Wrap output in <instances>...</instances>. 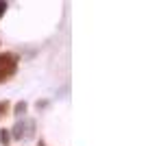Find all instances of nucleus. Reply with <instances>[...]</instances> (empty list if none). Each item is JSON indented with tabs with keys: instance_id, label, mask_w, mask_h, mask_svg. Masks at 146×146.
Instances as JSON below:
<instances>
[{
	"instance_id": "nucleus-1",
	"label": "nucleus",
	"mask_w": 146,
	"mask_h": 146,
	"mask_svg": "<svg viewBox=\"0 0 146 146\" xmlns=\"http://www.w3.org/2000/svg\"><path fill=\"white\" fill-rule=\"evenodd\" d=\"M18 72V55L13 52H0V83L9 81Z\"/></svg>"
},
{
	"instance_id": "nucleus-6",
	"label": "nucleus",
	"mask_w": 146,
	"mask_h": 146,
	"mask_svg": "<svg viewBox=\"0 0 146 146\" xmlns=\"http://www.w3.org/2000/svg\"><path fill=\"white\" fill-rule=\"evenodd\" d=\"M7 9H9V5H7L5 0H0V18H2V15L7 13Z\"/></svg>"
},
{
	"instance_id": "nucleus-2",
	"label": "nucleus",
	"mask_w": 146,
	"mask_h": 146,
	"mask_svg": "<svg viewBox=\"0 0 146 146\" xmlns=\"http://www.w3.org/2000/svg\"><path fill=\"white\" fill-rule=\"evenodd\" d=\"M9 133H11V140H24V137H31L35 133V124L31 120H20V122H15V127Z\"/></svg>"
},
{
	"instance_id": "nucleus-5",
	"label": "nucleus",
	"mask_w": 146,
	"mask_h": 146,
	"mask_svg": "<svg viewBox=\"0 0 146 146\" xmlns=\"http://www.w3.org/2000/svg\"><path fill=\"white\" fill-rule=\"evenodd\" d=\"M9 111H11V103H9V100H0V120L7 118Z\"/></svg>"
},
{
	"instance_id": "nucleus-7",
	"label": "nucleus",
	"mask_w": 146,
	"mask_h": 146,
	"mask_svg": "<svg viewBox=\"0 0 146 146\" xmlns=\"http://www.w3.org/2000/svg\"><path fill=\"white\" fill-rule=\"evenodd\" d=\"M46 105H48V100H39V103H37V107H39V109H44Z\"/></svg>"
},
{
	"instance_id": "nucleus-3",
	"label": "nucleus",
	"mask_w": 146,
	"mask_h": 146,
	"mask_svg": "<svg viewBox=\"0 0 146 146\" xmlns=\"http://www.w3.org/2000/svg\"><path fill=\"white\" fill-rule=\"evenodd\" d=\"M0 144L11 146V133H9V129H2V131H0Z\"/></svg>"
},
{
	"instance_id": "nucleus-4",
	"label": "nucleus",
	"mask_w": 146,
	"mask_h": 146,
	"mask_svg": "<svg viewBox=\"0 0 146 146\" xmlns=\"http://www.w3.org/2000/svg\"><path fill=\"white\" fill-rule=\"evenodd\" d=\"M26 109H29V103L20 100V103H15V109H13V113H15V116H24Z\"/></svg>"
}]
</instances>
